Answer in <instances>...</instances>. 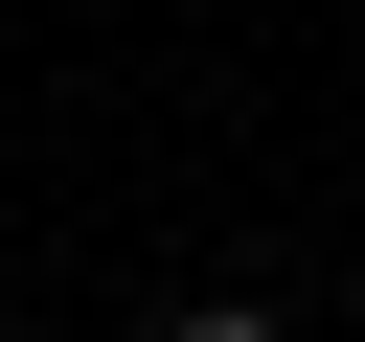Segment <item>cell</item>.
I'll return each mask as SVG.
<instances>
[{
  "label": "cell",
  "instance_id": "obj_1",
  "mask_svg": "<svg viewBox=\"0 0 365 342\" xmlns=\"http://www.w3.org/2000/svg\"><path fill=\"white\" fill-rule=\"evenodd\" d=\"M160 342H297V319H274V296H182Z\"/></svg>",
  "mask_w": 365,
  "mask_h": 342
}]
</instances>
